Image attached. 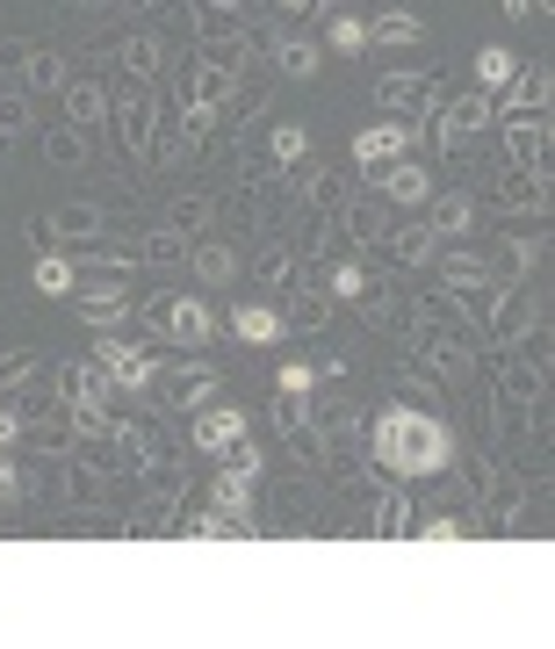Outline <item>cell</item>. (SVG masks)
<instances>
[{
    "instance_id": "23",
    "label": "cell",
    "mask_w": 555,
    "mask_h": 649,
    "mask_svg": "<svg viewBox=\"0 0 555 649\" xmlns=\"http://www.w3.org/2000/svg\"><path fill=\"white\" fill-rule=\"evenodd\" d=\"M195 274H203V282H231V274H239V253H231V246H203V253H195Z\"/></svg>"
},
{
    "instance_id": "22",
    "label": "cell",
    "mask_w": 555,
    "mask_h": 649,
    "mask_svg": "<svg viewBox=\"0 0 555 649\" xmlns=\"http://www.w3.org/2000/svg\"><path fill=\"white\" fill-rule=\"evenodd\" d=\"M368 44H390V52H397V44H418V22L412 15H382V22H368Z\"/></svg>"
},
{
    "instance_id": "2",
    "label": "cell",
    "mask_w": 555,
    "mask_h": 649,
    "mask_svg": "<svg viewBox=\"0 0 555 649\" xmlns=\"http://www.w3.org/2000/svg\"><path fill=\"white\" fill-rule=\"evenodd\" d=\"M94 361L108 368V383H116V390H144V383L159 376V361L144 354V346H130V340H108V332L94 340Z\"/></svg>"
},
{
    "instance_id": "8",
    "label": "cell",
    "mask_w": 555,
    "mask_h": 649,
    "mask_svg": "<svg viewBox=\"0 0 555 649\" xmlns=\"http://www.w3.org/2000/svg\"><path fill=\"white\" fill-rule=\"evenodd\" d=\"M224 102H231V66H224V58H209V66H195V80H188V109L217 116Z\"/></svg>"
},
{
    "instance_id": "30",
    "label": "cell",
    "mask_w": 555,
    "mask_h": 649,
    "mask_svg": "<svg viewBox=\"0 0 555 649\" xmlns=\"http://www.w3.org/2000/svg\"><path fill=\"white\" fill-rule=\"evenodd\" d=\"M303 152H311V137L296 130V123H281V130H275V159H281V167H296Z\"/></svg>"
},
{
    "instance_id": "13",
    "label": "cell",
    "mask_w": 555,
    "mask_h": 649,
    "mask_svg": "<svg viewBox=\"0 0 555 649\" xmlns=\"http://www.w3.org/2000/svg\"><path fill=\"white\" fill-rule=\"evenodd\" d=\"M116 130H123V145H130V152H152V102H144V94H130V102L116 109Z\"/></svg>"
},
{
    "instance_id": "39",
    "label": "cell",
    "mask_w": 555,
    "mask_h": 649,
    "mask_svg": "<svg viewBox=\"0 0 555 649\" xmlns=\"http://www.w3.org/2000/svg\"><path fill=\"white\" fill-rule=\"evenodd\" d=\"M281 8H317V0H281Z\"/></svg>"
},
{
    "instance_id": "17",
    "label": "cell",
    "mask_w": 555,
    "mask_h": 649,
    "mask_svg": "<svg viewBox=\"0 0 555 649\" xmlns=\"http://www.w3.org/2000/svg\"><path fill=\"white\" fill-rule=\"evenodd\" d=\"M123 304H130V289H116V282H102V289H88V296H80V318H88V324H108V318H116Z\"/></svg>"
},
{
    "instance_id": "19",
    "label": "cell",
    "mask_w": 555,
    "mask_h": 649,
    "mask_svg": "<svg viewBox=\"0 0 555 649\" xmlns=\"http://www.w3.org/2000/svg\"><path fill=\"white\" fill-rule=\"evenodd\" d=\"M188 534H217V542H245V534H253V520H239V513H224V505H217V513L188 520Z\"/></svg>"
},
{
    "instance_id": "21",
    "label": "cell",
    "mask_w": 555,
    "mask_h": 649,
    "mask_svg": "<svg viewBox=\"0 0 555 649\" xmlns=\"http://www.w3.org/2000/svg\"><path fill=\"white\" fill-rule=\"evenodd\" d=\"M512 72H520V58L505 52V44H490V52H476V80H484V87H505Z\"/></svg>"
},
{
    "instance_id": "4",
    "label": "cell",
    "mask_w": 555,
    "mask_h": 649,
    "mask_svg": "<svg viewBox=\"0 0 555 649\" xmlns=\"http://www.w3.org/2000/svg\"><path fill=\"white\" fill-rule=\"evenodd\" d=\"M404 145H412L404 123H368V130L354 137V159H361V167H390V159H404Z\"/></svg>"
},
{
    "instance_id": "28",
    "label": "cell",
    "mask_w": 555,
    "mask_h": 649,
    "mask_svg": "<svg viewBox=\"0 0 555 649\" xmlns=\"http://www.w3.org/2000/svg\"><path fill=\"white\" fill-rule=\"evenodd\" d=\"M368 289H375V282H368L361 267H339V274H332V296H339V304H361Z\"/></svg>"
},
{
    "instance_id": "18",
    "label": "cell",
    "mask_w": 555,
    "mask_h": 649,
    "mask_svg": "<svg viewBox=\"0 0 555 649\" xmlns=\"http://www.w3.org/2000/svg\"><path fill=\"white\" fill-rule=\"evenodd\" d=\"M275 66L289 72V80H311V72H317V44H296V36H281V44H275Z\"/></svg>"
},
{
    "instance_id": "15",
    "label": "cell",
    "mask_w": 555,
    "mask_h": 649,
    "mask_svg": "<svg viewBox=\"0 0 555 649\" xmlns=\"http://www.w3.org/2000/svg\"><path fill=\"white\" fill-rule=\"evenodd\" d=\"M102 109H108V94H102L94 80H66V116H72V123H94Z\"/></svg>"
},
{
    "instance_id": "5",
    "label": "cell",
    "mask_w": 555,
    "mask_h": 649,
    "mask_svg": "<svg viewBox=\"0 0 555 649\" xmlns=\"http://www.w3.org/2000/svg\"><path fill=\"white\" fill-rule=\"evenodd\" d=\"M490 116H498V109H490L484 94H462V102L448 109V123H440V145H448V152H462V145H469L476 130H484Z\"/></svg>"
},
{
    "instance_id": "20",
    "label": "cell",
    "mask_w": 555,
    "mask_h": 649,
    "mask_svg": "<svg viewBox=\"0 0 555 649\" xmlns=\"http://www.w3.org/2000/svg\"><path fill=\"white\" fill-rule=\"evenodd\" d=\"M448 289H454V296H484V289H490L484 260H462V253H454V260H448Z\"/></svg>"
},
{
    "instance_id": "35",
    "label": "cell",
    "mask_w": 555,
    "mask_h": 649,
    "mask_svg": "<svg viewBox=\"0 0 555 649\" xmlns=\"http://www.w3.org/2000/svg\"><path fill=\"white\" fill-rule=\"evenodd\" d=\"M281 274H289V253H281V246H275V253L261 260V282H281Z\"/></svg>"
},
{
    "instance_id": "10",
    "label": "cell",
    "mask_w": 555,
    "mask_h": 649,
    "mask_svg": "<svg viewBox=\"0 0 555 649\" xmlns=\"http://www.w3.org/2000/svg\"><path fill=\"white\" fill-rule=\"evenodd\" d=\"M548 159V116H512V167H541Z\"/></svg>"
},
{
    "instance_id": "26",
    "label": "cell",
    "mask_w": 555,
    "mask_h": 649,
    "mask_svg": "<svg viewBox=\"0 0 555 649\" xmlns=\"http://www.w3.org/2000/svg\"><path fill=\"white\" fill-rule=\"evenodd\" d=\"M30 87H66V66H58V52H30Z\"/></svg>"
},
{
    "instance_id": "34",
    "label": "cell",
    "mask_w": 555,
    "mask_h": 649,
    "mask_svg": "<svg viewBox=\"0 0 555 649\" xmlns=\"http://www.w3.org/2000/svg\"><path fill=\"white\" fill-rule=\"evenodd\" d=\"M296 324H311V332H317V324H325V296H303V304H296Z\"/></svg>"
},
{
    "instance_id": "27",
    "label": "cell",
    "mask_w": 555,
    "mask_h": 649,
    "mask_svg": "<svg viewBox=\"0 0 555 649\" xmlns=\"http://www.w3.org/2000/svg\"><path fill=\"white\" fill-rule=\"evenodd\" d=\"M361 44H368V22L361 15H339V22H332V52H361Z\"/></svg>"
},
{
    "instance_id": "31",
    "label": "cell",
    "mask_w": 555,
    "mask_h": 649,
    "mask_svg": "<svg viewBox=\"0 0 555 649\" xmlns=\"http://www.w3.org/2000/svg\"><path fill=\"white\" fill-rule=\"evenodd\" d=\"M426 253H433V231H426V224H412V231L397 239V260H412V267H418Z\"/></svg>"
},
{
    "instance_id": "1",
    "label": "cell",
    "mask_w": 555,
    "mask_h": 649,
    "mask_svg": "<svg viewBox=\"0 0 555 649\" xmlns=\"http://www.w3.org/2000/svg\"><path fill=\"white\" fill-rule=\"evenodd\" d=\"M375 462L390 469L397 483H412V477H440L448 469V455H454V433L440 426L433 411H412V405H390L375 419Z\"/></svg>"
},
{
    "instance_id": "12",
    "label": "cell",
    "mask_w": 555,
    "mask_h": 649,
    "mask_svg": "<svg viewBox=\"0 0 555 649\" xmlns=\"http://www.w3.org/2000/svg\"><path fill=\"white\" fill-rule=\"evenodd\" d=\"M58 390L80 397V405H108V397H116V383H108V368L94 361V368H66V376H58Z\"/></svg>"
},
{
    "instance_id": "29",
    "label": "cell",
    "mask_w": 555,
    "mask_h": 649,
    "mask_svg": "<svg viewBox=\"0 0 555 649\" xmlns=\"http://www.w3.org/2000/svg\"><path fill=\"white\" fill-rule=\"evenodd\" d=\"M275 383H281V397H311V383H317V376H311V361H281V376H275Z\"/></svg>"
},
{
    "instance_id": "11",
    "label": "cell",
    "mask_w": 555,
    "mask_h": 649,
    "mask_svg": "<svg viewBox=\"0 0 555 649\" xmlns=\"http://www.w3.org/2000/svg\"><path fill=\"white\" fill-rule=\"evenodd\" d=\"M505 87H512V102H505V116H527V109L541 116V109H548V66H534V72H512Z\"/></svg>"
},
{
    "instance_id": "24",
    "label": "cell",
    "mask_w": 555,
    "mask_h": 649,
    "mask_svg": "<svg viewBox=\"0 0 555 649\" xmlns=\"http://www.w3.org/2000/svg\"><path fill=\"white\" fill-rule=\"evenodd\" d=\"M209 390H217V368H181V376H174V397H181V405H203Z\"/></svg>"
},
{
    "instance_id": "16",
    "label": "cell",
    "mask_w": 555,
    "mask_h": 649,
    "mask_svg": "<svg viewBox=\"0 0 555 649\" xmlns=\"http://www.w3.org/2000/svg\"><path fill=\"white\" fill-rule=\"evenodd\" d=\"M30 282H36L44 296H72V260H66V253H44V260L30 267Z\"/></svg>"
},
{
    "instance_id": "33",
    "label": "cell",
    "mask_w": 555,
    "mask_h": 649,
    "mask_svg": "<svg viewBox=\"0 0 555 649\" xmlns=\"http://www.w3.org/2000/svg\"><path fill=\"white\" fill-rule=\"evenodd\" d=\"M404 527H412V513H404V498H390L382 520H375V534H404Z\"/></svg>"
},
{
    "instance_id": "9",
    "label": "cell",
    "mask_w": 555,
    "mask_h": 649,
    "mask_svg": "<svg viewBox=\"0 0 555 649\" xmlns=\"http://www.w3.org/2000/svg\"><path fill=\"white\" fill-rule=\"evenodd\" d=\"M231 332H239L245 346H275V340H281V310H267V304H239V310H231Z\"/></svg>"
},
{
    "instance_id": "37",
    "label": "cell",
    "mask_w": 555,
    "mask_h": 649,
    "mask_svg": "<svg viewBox=\"0 0 555 649\" xmlns=\"http://www.w3.org/2000/svg\"><path fill=\"white\" fill-rule=\"evenodd\" d=\"M498 8H505L512 22H527V15H534V0H498Z\"/></svg>"
},
{
    "instance_id": "14",
    "label": "cell",
    "mask_w": 555,
    "mask_h": 649,
    "mask_svg": "<svg viewBox=\"0 0 555 649\" xmlns=\"http://www.w3.org/2000/svg\"><path fill=\"white\" fill-rule=\"evenodd\" d=\"M469 224H476V203H469V195H440V203H433V224H426V231H448V239H462Z\"/></svg>"
},
{
    "instance_id": "25",
    "label": "cell",
    "mask_w": 555,
    "mask_h": 649,
    "mask_svg": "<svg viewBox=\"0 0 555 649\" xmlns=\"http://www.w3.org/2000/svg\"><path fill=\"white\" fill-rule=\"evenodd\" d=\"M123 66L138 72V80H152V72H159V36H138V44H123Z\"/></svg>"
},
{
    "instance_id": "7",
    "label": "cell",
    "mask_w": 555,
    "mask_h": 649,
    "mask_svg": "<svg viewBox=\"0 0 555 649\" xmlns=\"http://www.w3.org/2000/svg\"><path fill=\"white\" fill-rule=\"evenodd\" d=\"M382 195L397 209H418V203H433V173L426 167H404V159H390V173H382Z\"/></svg>"
},
{
    "instance_id": "6",
    "label": "cell",
    "mask_w": 555,
    "mask_h": 649,
    "mask_svg": "<svg viewBox=\"0 0 555 649\" xmlns=\"http://www.w3.org/2000/svg\"><path fill=\"white\" fill-rule=\"evenodd\" d=\"M166 332H174L181 346H209V332H217V310H209L203 296H181V304L166 310Z\"/></svg>"
},
{
    "instance_id": "38",
    "label": "cell",
    "mask_w": 555,
    "mask_h": 649,
    "mask_svg": "<svg viewBox=\"0 0 555 649\" xmlns=\"http://www.w3.org/2000/svg\"><path fill=\"white\" fill-rule=\"evenodd\" d=\"M15 433H22V419H15V411H0V447L15 441Z\"/></svg>"
},
{
    "instance_id": "32",
    "label": "cell",
    "mask_w": 555,
    "mask_h": 649,
    "mask_svg": "<svg viewBox=\"0 0 555 649\" xmlns=\"http://www.w3.org/2000/svg\"><path fill=\"white\" fill-rule=\"evenodd\" d=\"M404 534H426V542H462V527H454V520H412Z\"/></svg>"
},
{
    "instance_id": "3",
    "label": "cell",
    "mask_w": 555,
    "mask_h": 649,
    "mask_svg": "<svg viewBox=\"0 0 555 649\" xmlns=\"http://www.w3.org/2000/svg\"><path fill=\"white\" fill-rule=\"evenodd\" d=\"M239 441H245V411L239 405H217V411L195 419V447H203V455H224V447H239Z\"/></svg>"
},
{
    "instance_id": "36",
    "label": "cell",
    "mask_w": 555,
    "mask_h": 649,
    "mask_svg": "<svg viewBox=\"0 0 555 649\" xmlns=\"http://www.w3.org/2000/svg\"><path fill=\"white\" fill-rule=\"evenodd\" d=\"M22 491V477H15V462H0V498H15Z\"/></svg>"
}]
</instances>
